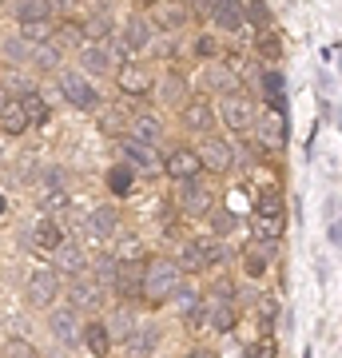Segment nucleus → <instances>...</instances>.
I'll use <instances>...</instances> for the list:
<instances>
[{
  "instance_id": "46",
  "label": "nucleus",
  "mask_w": 342,
  "mask_h": 358,
  "mask_svg": "<svg viewBox=\"0 0 342 358\" xmlns=\"http://www.w3.org/2000/svg\"><path fill=\"white\" fill-rule=\"evenodd\" d=\"M80 32H84V28L72 24V20H64V24H60V40H80Z\"/></svg>"
},
{
  "instance_id": "14",
  "label": "nucleus",
  "mask_w": 342,
  "mask_h": 358,
  "mask_svg": "<svg viewBox=\"0 0 342 358\" xmlns=\"http://www.w3.org/2000/svg\"><path fill=\"white\" fill-rule=\"evenodd\" d=\"M183 124H187L191 131H211L215 128V112H211V103L207 100H191L187 108H183Z\"/></svg>"
},
{
  "instance_id": "40",
  "label": "nucleus",
  "mask_w": 342,
  "mask_h": 358,
  "mask_svg": "<svg viewBox=\"0 0 342 358\" xmlns=\"http://www.w3.org/2000/svg\"><path fill=\"white\" fill-rule=\"evenodd\" d=\"M183 92H187V84L179 76H167L164 80V96H171V100H183Z\"/></svg>"
},
{
  "instance_id": "41",
  "label": "nucleus",
  "mask_w": 342,
  "mask_h": 358,
  "mask_svg": "<svg viewBox=\"0 0 342 358\" xmlns=\"http://www.w3.org/2000/svg\"><path fill=\"white\" fill-rule=\"evenodd\" d=\"M231 227H235V215L231 211H215V235H231Z\"/></svg>"
},
{
  "instance_id": "42",
  "label": "nucleus",
  "mask_w": 342,
  "mask_h": 358,
  "mask_svg": "<svg viewBox=\"0 0 342 358\" xmlns=\"http://www.w3.org/2000/svg\"><path fill=\"white\" fill-rule=\"evenodd\" d=\"M24 36L32 40V44H48V24H32V28H24Z\"/></svg>"
},
{
  "instance_id": "51",
  "label": "nucleus",
  "mask_w": 342,
  "mask_h": 358,
  "mask_svg": "<svg viewBox=\"0 0 342 358\" xmlns=\"http://www.w3.org/2000/svg\"><path fill=\"white\" fill-rule=\"evenodd\" d=\"M0 211H4V199H0Z\"/></svg>"
},
{
  "instance_id": "35",
  "label": "nucleus",
  "mask_w": 342,
  "mask_h": 358,
  "mask_svg": "<svg viewBox=\"0 0 342 358\" xmlns=\"http://www.w3.org/2000/svg\"><path fill=\"white\" fill-rule=\"evenodd\" d=\"M4 358H36V346L24 338H13V343H4Z\"/></svg>"
},
{
  "instance_id": "18",
  "label": "nucleus",
  "mask_w": 342,
  "mask_h": 358,
  "mask_svg": "<svg viewBox=\"0 0 342 358\" xmlns=\"http://www.w3.org/2000/svg\"><path fill=\"white\" fill-rule=\"evenodd\" d=\"M259 143H263V148H271V152H279L283 143H287L279 112H271V115H263V120H259Z\"/></svg>"
},
{
  "instance_id": "26",
  "label": "nucleus",
  "mask_w": 342,
  "mask_h": 358,
  "mask_svg": "<svg viewBox=\"0 0 342 358\" xmlns=\"http://www.w3.org/2000/svg\"><path fill=\"white\" fill-rule=\"evenodd\" d=\"M283 231H287V219H259L255 215V239H263V243H279Z\"/></svg>"
},
{
  "instance_id": "27",
  "label": "nucleus",
  "mask_w": 342,
  "mask_h": 358,
  "mask_svg": "<svg viewBox=\"0 0 342 358\" xmlns=\"http://www.w3.org/2000/svg\"><path fill=\"white\" fill-rule=\"evenodd\" d=\"M20 108H24L28 124H44V120H48V108H44V96H40V92H24V96H20Z\"/></svg>"
},
{
  "instance_id": "29",
  "label": "nucleus",
  "mask_w": 342,
  "mask_h": 358,
  "mask_svg": "<svg viewBox=\"0 0 342 358\" xmlns=\"http://www.w3.org/2000/svg\"><path fill=\"white\" fill-rule=\"evenodd\" d=\"M207 80H211V88H219L223 96H239V76H235V72H227V68H211V72H207Z\"/></svg>"
},
{
  "instance_id": "34",
  "label": "nucleus",
  "mask_w": 342,
  "mask_h": 358,
  "mask_svg": "<svg viewBox=\"0 0 342 358\" xmlns=\"http://www.w3.org/2000/svg\"><path fill=\"white\" fill-rule=\"evenodd\" d=\"M32 64L36 68H56L60 64V48H56V44H36V48H32Z\"/></svg>"
},
{
  "instance_id": "6",
  "label": "nucleus",
  "mask_w": 342,
  "mask_h": 358,
  "mask_svg": "<svg viewBox=\"0 0 342 358\" xmlns=\"http://www.w3.org/2000/svg\"><path fill=\"white\" fill-rule=\"evenodd\" d=\"M199 159H203V167H211V171H231V167H235L231 143L219 140V136H207V140L199 143Z\"/></svg>"
},
{
  "instance_id": "20",
  "label": "nucleus",
  "mask_w": 342,
  "mask_h": 358,
  "mask_svg": "<svg viewBox=\"0 0 342 358\" xmlns=\"http://www.w3.org/2000/svg\"><path fill=\"white\" fill-rule=\"evenodd\" d=\"M32 235H36V247H44V251H52V255L64 247V231L56 227V219H40Z\"/></svg>"
},
{
  "instance_id": "16",
  "label": "nucleus",
  "mask_w": 342,
  "mask_h": 358,
  "mask_svg": "<svg viewBox=\"0 0 342 358\" xmlns=\"http://www.w3.org/2000/svg\"><path fill=\"white\" fill-rule=\"evenodd\" d=\"M48 327H52V334L60 338V343H76L80 338V319H76V310L68 307V310H56L48 319Z\"/></svg>"
},
{
  "instance_id": "25",
  "label": "nucleus",
  "mask_w": 342,
  "mask_h": 358,
  "mask_svg": "<svg viewBox=\"0 0 342 358\" xmlns=\"http://www.w3.org/2000/svg\"><path fill=\"white\" fill-rule=\"evenodd\" d=\"M0 128H4V136H24L28 131V115H24V108H20V100L0 115Z\"/></svg>"
},
{
  "instance_id": "12",
  "label": "nucleus",
  "mask_w": 342,
  "mask_h": 358,
  "mask_svg": "<svg viewBox=\"0 0 342 358\" xmlns=\"http://www.w3.org/2000/svg\"><path fill=\"white\" fill-rule=\"evenodd\" d=\"M187 4H155L152 8V24L164 28V32H176V28L187 24Z\"/></svg>"
},
{
  "instance_id": "19",
  "label": "nucleus",
  "mask_w": 342,
  "mask_h": 358,
  "mask_svg": "<svg viewBox=\"0 0 342 358\" xmlns=\"http://www.w3.org/2000/svg\"><path fill=\"white\" fill-rule=\"evenodd\" d=\"M155 327H136L131 331V338H127V355L131 358H152V350H155Z\"/></svg>"
},
{
  "instance_id": "39",
  "label": "nucleus",
  "mask_w": 342,
  "mask_h": 358,
  "mask_svg": "<svg viewBox=\"0 0 342 358\" xmlns=\"http://www.w3.org/2000/svg\"><path fill=\"white\" fill-rule=\"evenodd\" d=\"M259 52H263V56H279V52H283L279 32H263V40H259Z\"/></svg>"
},
{
  "instance_id": "49",
  "label": "nucleus",
  "mask_w": 342,
  "mask_h": 358,
  "mask_svg": "<svg viewBox=\"0 0 342 358\" xmlns=\"http://www.w3.org/2000/svg\"><path fill=\"white\" fill-rule=\"evenodd\" d=\"M259 310H263V319L271 322V319H275V299H263V303H259Z\"/></svg>"
},
{
  "instance_id": "37",
  "label": "nucleus",
  "mask_w": 342,
  "mask_h": 358,
  "mask_svg": "<svg viewBox=\"0 0 342 358\" xmlns=\"http://www.w3.org/2000/svg\"><path fill=\"white\" fill-rule=\"evenodd\" d=\"M108 187H112L115 195H124L127 187H131V171H127V167H115L112 176H108Z\"/></svg>"
},
{
  "instance_id": "23",
  "label": "nucleus",
  "mask_w": 342,
  "mask_h": 358,
  "mask_svg": "<svg viewBox=\"0 0 342 358\" xmlns=\"http://www.w3.org/2000/svg\"><path fill=\"white\" fill-rule=\"evenodd\" d=\"M207 13H211V20H215L219 28H231V32L243 28V4H211Z\"/></svg>"
},
{
  "instance_id": "4",
  "label": "nucleus",
  "mask_w": 342,
  "mask_h": 358,
  "mask_svg": "<svg viewBox=\"0 0 342 358\" xmlns=\"http://www.w3.org/2000/svg\"><path fill=\"white\" fill-rule=\"evenodd\" d=\"M60 92L68 96V103H72V108H80V112H88V108H96V103H100V92L92 88L80 72H64V76H60Z\"/></svg>"
},
{
  "instance_id": "9",
  "label": "nucleus",
  "mask_w": 342,
  "mask_h": 358,
  "mask_svg": "<svg viewBox=\"0 0 342 358\" xmlns=\"http://www.w3.org/2000/svg\"><path fill=\"white\" fill-rule=\"evenodd\" d=\"M115 84H120V92H127V96H148L155 80H152V72H148L143 64H131V60H127V64L120 68Z\"/></svg>"
},
{
  "instance_id": "38",
  "label": "nucleus",
  "mask_w": 342,
  "mask_h": 358,
  "mask_svg": "<svg viewBox=\"0 0 342 358\" xmlns=\"http://www.w3.org/2000/svg\"><path fill=\"white\" fill-rule=\"evenodd\" d=\"M96 275L115 282V275H120V263H115V255H100V259H96Z\"/></svg>"
},
{
  "instance_id": "45",
  "label": "nucleus",
  "mask_w": 342,
  "mask_h": 358,
  "mask_svg": "<svg viewBox=\"0 0 342 358\" xmlns=\"http://www.w3.org/2000/svg\"><path fill=\"white\" fill-rule=\"evenodd\" d=\"M215 327H219V331H231V327H235V310H219V315H215Z\"/></svg>"
},
{
  "instance_id": "31",
  "label": "nucleus",
  "mask_w": 342,
  "mask_h": 358,
  "mask_svg": "<svg viewBox=\"0 0 342 358\" xmlns=\"http://www.w3.org/2000/svg\"><path fill=\"white\" fill-rule=\"evenodd\" d=\"M36 203L44 207V211H56V207H64V203H68V195H64V187H60V183H44V187L36 192Z\"/></svg>"
},
{
  "instance_id": "28",
  "label": "nucleus",
  "mask_w": 342,
  "mask_h": 358,
  "mask_svg": "<svg viewBox=\"0 0 342 358\" xmlns=\"http://www.w3.org/2000/svg\"><path fill=\"white\" fill-rule=\"evenodd\" d=\"M255 215L259 219H283V195L279 192H263L259 203H255Z\"/></svg>"
},
{
  "instance_id": "2",
  "label": "nucleus",
  "mask_w": 342,
  "mask_h": 358,
  "mask_svg": "<svg viewBox=\"0 0 342 358\" xmlns=\"http://www.w3.org/2000/svg\"><path fill=\"white\" fill-rule=\"evenodd\" d=\"M227 259V243L223 239H191L179 251V271H203L211 263H223Z\"/></svg>"
},
{
  "instance_id": "44",
  "label": "nucleus",
  "mask_w": 342,
  "mask_h": 358,
  "mask_svg": "<svg viewBox=\"0 0 342 358\" xmlns=\"http://www.w3.org/2000/svg\"><path fill=\"white\" fill-rule=\"evenodd\" d=\"M243 20H255L259 24V20H266V8L263 4H243Z\"/></svg>"
},
{
  "instance_id": "7",
  "label": "nucleus",
  "mask_w": 342,
  "mask_h": 358,
  "mask_svg": "<svg viewBox=\"0 0 342 358\" xmlns=\"http://www.w3.org/2000/svg\"><path fill=\"white\" fill-rule=\"evenodd\" d=\"M167 176L171 179H179V183H191V179L199 176V167H203V159H199V152H191V148H176V152L167 155Z\"/></svg>"
},
{
  "instance_id": "11",
  "label": "nucleus",
  "mask_w": 342,
  "mask_h": 358,
  "mask_svg": "<svg viewBox=\"0 0 342 358\" xmlns=\"http://www.w3.org/2000/svg\"><path fill=\"white\" fill-rule=\"evenodd\" d=\"M115 291L124 299H136L143 291V263L131 259V263H120V275H115Z\"/></svg>"
},
{
  "instance_id": "15",
  "label": "nucleus",
  "mask_w": 342,
  "mask_h": 358,
  "mask_svg": "<svg viewBox=\"0 0 342 358\" xmlns=\"http://www.w3.org/2000/svg\"><path fill=\"white\" fill-rule=\"evenodd\" d=\"M115 223H120V211H115V207H96L88 215V235L100 243V239H108L115 231Z\"/></svg>"
},
{
  "instance_id": "48",
  "label": "nucleus",
  "mask_w": 342,
  "mask_h": 358,
  "mask_svg": "<svg viewBox=\"0 0 342 358\" xmlns=\"http://www.w3.org/2000/svg\"><path fill=\"white\" fill-rule=\"evenodd\" d=\"M13 92H8V88H4V84H0V115H4V112H8V108H13Z\"/></svg>"
},
{
  "instance_id": "24",
  "label": "nucleus",
  "mask_w": 342,
  "mask_h": 358,
  "mask_svg": "<svg viewBox=\"0 0 342 358\" xmlns=\"http://www.w3.org/2000/svg\"><path fill=\"white\" fill-rule=\"evenodd\" d=\"M56 271H68V275H80V271H84V255H80L76 243H64L60 251H56Z\"/></svg>"
},
{
  "instance_id": "43",
  "label": "nucleus",
  "mask_w": 342,
  "mask_h": 358,
  "mask_svg": "<svg viewBox=\"0 0 342 358\" xmlns=\"http://www.w3.org/2000/svg\"><path fill=\"white\" fill-rule=\"evenodd\" d=\"M251 358H275V343H271V338L255 343V346H251Z\"/></svg>"
},
{
  "instance_id": "50",
  "label": "nucleus",
  "mask_w": 342,
  "mask_h": 358,
  "mask_svg": "<svg viewBox=\"0 0 342 358\" xmlns=\"http://www.w3.org/2000/svg\"><path fill=\"white\" fill-rule=\"evenodd\" d=\"M187 358H215V355H207V350H191Z\"/></svg>"
},
{
  "instance_id": "3",
  "label": "nucleus",
  "mask_w": 342,
  "mask_h": 358,
  "mask_svg": "<svg viewBox=\"0 0 342 358\" xmlns=\"http://www.w3.org/2000/svg\"><path fill=\"white\" fill-rule=\"evenodd\" d=\"M28 303L32 307H52L56 303V294H60V271H52V267H36L32 275H28Z\"/></svg>"
},
{
  "instance_id": "33",
  "label": "nucleus",
  "mask_w": 342,
  "mask_h": 358,
  "mask_svg": "<svg viewBox=\"0 0 342 358\" xmlns=\"http://www.w3.org/2000/svg\"><path fill=\"white\" fill-rule=\"evenodd\" d=\"M124 155H127L136 167H148V171L155 167V152H152V148H143V143H131V140H127V143H124Z\"/></svg>"
},
{
  "instance_id": "1",
  "label": "nucleus",
  "mask_w": 342,
  "mask_h": 358,
  "mask_svg": "<svg viewBox=\"0 0 342 358\" xmlns=\"http://www.w3.org/2000/svg\"><path fill=\"white\" fill-rule=\"evenodd\" d=\"M183 291V271L176 259H148L143 263V294L148 299H176Z\"/></svg>"
},
{
  "instance_id": "8",
  "label": "nucleus",
  "mask_w": 342,
  "mask_h": 358,
  "mask_svg": "<svg viewBox=\"0 0 342 358\" xmlns=\"http://www.w3.org/2000/svg\"><path fill=\"white\" fill-rule=\"evenodd\" d=\"M179 207H183V215H207L211 207H215V192H207L203 183H183V192H179Z\"/></svg>"
},
{
  "instance_id": "21",
  "label": "nucleus",
  "mask_w": 342,
  "mask_h": 358,
  "mask_svg": "<svg viewBox=\"0 0 342 358\" xmlns=\"http://www.w3.org/2000/svg\"><path fill=\"white\" fill-rule=\"evenodd\" d=\"M52 16V4H44V0H24V4H16V20L24 28H32V24H44Z\"/></svg>"
},
{
  "instance_id": "13",
  "label": "nucleus",
  "mask_w": 342,
  "mask_h": 358,
  "mask_svg": "<svg viewBox=\"0 0 342 358\" xmlns=\"http://www.w3.org/2000/svg\"><path fill=\"white\" fill-rule=\"evenodd\" d=\"M164 136V124L155 115H136L131 120V143H143V148H155Z\"/></svg>"
},
{
  "instance_id": "22",
  "label": "nucleus",
  "mask_w": 342,
  "mask_h": 358,
  "mask_svg": "<svg viewBox=\"0 0 342 358\" xmlns=\"http://www.w3.org/2000/svg\"><path fill=\"white\" fill-rule=\"evenodd\" d=\"M84 343H88V350L92 355H108V350H112V334H108V327H104V322H88V327H84Z\"/></svg>"
},
{
  "instance_id": "36",
  "label": "nucleus",
  "mask_w": 342,
  "mask_h": 358,
  "mask_svg": "<svg viewBox=\"0 0 342 358\" xmlns=\"http://www.w3.org/2000/svg\"><path fill=\"white\" fill-rule=\"evenodd\" d=\"M88 36H92V44H104V40L112 36V20H108V16H96L88 24Z\"/></svg>"
},
{
  "instance_id": "5",
  "label": "nucleus",
  "mask_w": 342,
  "mask_h": 358,
  "mask_svg": "<svg viewBox=\"0 0 342 358\" xmlns=\"http://www.w3.org/2000/svg\"><path fill=\"white\" fill-rule=\"evenodd\" d=\"M219 115H223V124H227L231 131H251V124H255V103L247 100V96H223V103H219Z\"/></svg>"
},
{
  "instance_id": "17",
  "label": "nucleus",
  "mask_w": 342,
  "mask_h": 358,
  "mask_svg": "<svg viewBox=\"0 0 342 358\" xmlns=\"http://www.w3.org/2000/svg\"><path fill=\"white\" fill-rule=\"evenodd\" d=\"M100 131L104 136H112V140H120V136L131 131V115H127L124 108H104L100 112Z\"/></svg>"
},
{
  "instance_id": "32",
  "label": "nucleus",
  "mask_w": 342,
  "mask_h": 358,
  "mask_svg": "<svg viewBox=\"0 0 342 358\" xmlns=\"http://www.w3.org/2000/svg\"><path fill=\"white\" fill-rule=\"evenodd\" d=\"M120 40L127 44V52L143 48V44H148V24H143V20H127V28H124V36Z\"/></svg>"
},
{
  "instance_id": "10",
  "label": "nucleus",
  "mask_w": 342,
  "mask_h": 358,
  "mask_svg": "<svg viewBox=\"0 0 342 358\" xmlns=\"http://www.w3.org/2000/svg\"><path fill=\"white\" fill-rule=\"evenodd\" d=\"M68 299H72V310H100L104 307V291L100 282H72L68 287Z\"/></svg>"
},
{
  "instance_id": "47",
  "label": "nucleus",
  "mask_w": 342,
  "mask_h": 358,
  "mask_svg": "<svg viewBox=\"0 0 342 358\" xmlns=\"http://www.w3.org/2000/svg\"><path fill=\"white\" fill-rule=\"evenodd\" d=\"M195 52H199V56H215V52H219V44H215L211 36H203L199 44H195Z\"/></svg>"
},
{
  "instance_id": "30",
  "label": "nucleus",
  "mask_w": 342,
  "mask_h": 358,
  "mask_svg": "<svg viewBox=\"0 0 342 358\" xmlns=\"http://www.w3.org/2000/svg\"><path fill=\"white\" fill-rule=\"evenodd\" d=\"M80 64L88 68V72H104V68H108V52H104V44H84V48H80Z\"/></svg>"
}]
</instances>
